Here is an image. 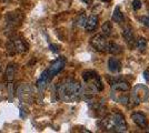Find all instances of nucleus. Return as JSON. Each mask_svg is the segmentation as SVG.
I'll return each instance as SVG.
<instances>
[{"mask_svg": "<svg viewBox=\"0 0 149 133\" xmlns=\"http://www.w3.org/2000/svg\"><path fill=\"white\" fill-rule=\"evenodd\" d=\"M101 1H105V2H109L110 0H101Z\"/></svg>", "mask_w": 149, "mask_h": 133, "instance_id": "nucleus-28", "label": "nucleus"}, {"mask_svg": "<svg viewBox=\"0 0 149 133\" xmlns=\"http://www.w3.org/2000/svg\"><path fill=\"white\" fill-rule=\"evenodd\" d=\"M102 125L111 132H126L127 123L121 113H113L102 120Z\"/></svg>", "mask_w": 149, "mask_h": 133, "instance_id": "nucleus-2", "label": "nucleus"}, {"mask_svg": "<svg viewBox=\"0 0 149 133\" xmlns=\"http://www.w3.org/2000/svg\"><path fill=\"white\" fill-rule=\"evenodd\" d=\"M149 99V89L143 84H138L132 89V92L129 98V101L134 105H137L141 102H146Z\"/></svg>", "mask_w": 149, "mask_h": 133, "instance_id": "nucleus-4", "label": "nucleus"}, {"mask_svg": "<svg viewBox=\"0 0 149 133\" xmlns=\"http://www.w3.org/2000/svg\"><path fill=\"white\" fill-rule=\"evenodd\" d=\"M123 37L126 40V42L129 44H132L135 42V37H134V32L131 30V28L129 25L125 27L124 30H123Z\"/></svg>", "mask_w": 149, "mask_h": 133, "instance_id": "nucleus-15", "label": "nucleus"}, {"mask_svg": "<svg viewBox=\"0 0 149 133\" xmlns=\"http://www.w3.org/2000/svg\"><path fill=\"white\" fill-rule=\"evenodd\" d=\"M111 88L113 91H117V92H126V91L129 90L130 85H129V83L127 82V81H125V80H118V81L112 83Z\"/></svg>", "mask_w": 149, "mask_h": 133, "instance_id": "nucleus-12", "label": "nucleus"}, {"mask_svg": "<svg viewBox=\"0 0 149 133\" xmlns=\"http://www.w3.org/2000/svg\"><path fill=\"white\" fill-rule=\"evenodd\" d=\"M15 74H16V65H15V64H9V65L7 67V70H6L7 81L11 82L13 80V78H15Z\"/></svg>", "mask_w": 149, "mask_h": 133, "instance_id": "nucleus-17", "label": "nucleus"}, {"mask_svg": "<svg viewBox=\"0 0 149 133\" xmlns=\"http://www.w3.org/2000/svg\"><path fill=\"white\" fill-rule=\"evenodd\" d=\"M65 64H66V60H65V58H62V57L58 58L57 60H55V61L51 63V65L47 69V73H48V76L50 78V80L55 76H57V74L65 68Z\"/></svg>", "mask_w": 149, "mask_h": 133, "instance_id": "nucleus-7", "label": "nucleus"}, {"mask_svg": "<svg viewBox=\"0 0 149 133\" xmlns=\"http://www.w3.org/2000/svg\"><path fill=\"white\" fill-rule=\"evenodd\" d=\"M108 69L110 72H119L120 70H121V63H120V61H119L118 59H116V58H110L109 60H108Z\"/></svg>", "mask_w": 149, "mask_h": 133, "instance_id": "nucleus-14", "label": "nucleus"}, {"mask_svg": "<svg viewBox=\"0 0 149 133\" xmlns=\"http://www.w3.org/2000/svg\"><path fill=\"white\" fill-rule=\"evenodd\" d=\"M7 52L13 56L16 53H25L26 51H28V45L25 43V41L20 38H13L9 40L7 42Z\"/></svg>", "mask_w": 149, "mask_h": 133, "instance_id": "nucleus-5", "label": "nucleus"}, {"mask_svg": "<svg viewBox=\"0 0 149 133\" xmlns=\"http://www.w3.org/2000/svg\"><path fill=\"white\" fill-rule=\"evenodd\" d=\"M50 50L52 51V52H55V53H57L58 51H59V48H58V45H56V44H50Z\"/></svg>", "mask_w": 149, "mask_h": 133, "instance_id": "nucleus-25", "label": "nucleus"}, {"mask_svg": "<svg viewBox=\"0 0 149 133\" xmlns=\"http://www.w3.org/2000/svg\"><path fill=\"white\" fill-rule=\"evenodd\" d=\"M51 80H50V78L48 76V73H47V70H45L44 72H42V74H41V76L38 79L37 81V88L39 89V90H45L46 89V87H47V84L50 82Z\"/></svg>", "mask_w": 149, "mask_h": 133, "instance_id": "nucleus-13", "label": "nucleus"}, {"mask_svg": "<svg viewBox=\"0 0 149 133\" xmlns=\"http://www.w3.org/2000/svg\"><path fill=\"white\" fill-rule=\"evenodd\" d=\"M143 78L146 79V81H147V82H149V71L148 70H146V71L143 72Z\"/></svg>", "mask_w": 149, "mask_h": 133, "instance_id": "nucleus-26", "label": "nucleus"}, {"mask_svg": "<svg viewBox=\"0 0 149 133\" xmlns=\"http://www.w3.org/2000/svg\"><path fill=\"white\" fill-rule=\"evenodd\" d=\"M19 99L21 101L31 102L33 100V89L29 84H22L17 90Z\"/></svg>", "mask_w": 149, "mask_h": 133, "instance_id": "nucleus-6", "label": "nucleus"}, {"mask_svg": "<svg viewBox=\"0 0 149 133\" xmlns=\"http://www.w3.org/2000/svg\"><path fill=\"white\" fill-rule=\"evenodd\" d=\"M86 20H87L86 16H85V14H81L80 17L78 18V20H77V25H80V27H85V25H86Z\"/></svg>", "mask_w": 149, "mask_h": 133, "instance_id": "nucleus-22", "label": "nucleus"}, {"mask_svg": "<svg viewBox=\"0 0 149 133\" xmlns=\"http://www.w3.org/2000/svg\"><path fill=\"white\" fill-rule=\"evenodd\" d=\"M98 22H99V19H98V16H96V14H91V16H89L86 20V30L88 32L90 31H93L97 27H98Z\"/></svg>", "mask_w": 149, "mask_h": 133, "instance_id": "nucleus-10", "label": "nucleus"}, {"mask_svg": "<svg viewBox=\"0 0 149 133\" xmlns=\"http://www.w3.org/2000/svg\"><path fill=\"white\" fill-rule=\"evenodd\" d=\"M131 120L134 121L135 124L143 127V129H145L148 125V120H147L146 115L143 113H140V112H135V113L131 114Z\"/></svg>", "mask_w": 149, "mask_h": 133, "instance_id": "nucleus-9", "label": "nucleus"}, {"mask_svg": "<svg viewBox=\"0 0 149 133\" xmlns=\"http://www.w3.org/2000/svg\"><path fill=\"white\" fill-rule=\"evenodd\" d=\"M85 3H87V5H90L91 2H93V0H82Z\"/></svg>", "mask_w": 149, "mask_h": 133, "instance_id": "nucleus-27", "label": "nucleus"}, {"mask_svg": "<svg viewBox=\"0 0 149 133\" xmlns=\"http://www.w3.org/2000/svg\"><path fill=\"white\" fill-rule=\"evenodd\" d=\"M146 47H147V41L145 38H139L137 40V49L140 52H143L146 50Z\"/></svg>", "mask_w": 149, "mask_h": 133, "instance_id": "nucleus-20", "label": "nucleus"}, {"mask_svg": "<svg viewBox=\"0 0 149 133\" xmlns=\"http://www.w3.org/2000/svg\"><path fill=\"white\" fill-rule=\"evenodd\" d=\"M106 51L109 52L110 54H119L121 52V47L115 42H109V43H107Z\"/></svg>", "mask_w": 149, "mask_h": 133, "instance_id": "nucleus-16", "label": "nucleus"}, {"mask_svg": "<svg viewBox=\"0 0 149 133\" xmlns=\"http://www.w3.org/2000/svg\"><path fill=\"white\" fill-rule=\"evenodd\" d=\"M21 21V14L19 12H11L7 16V25L9 27H17Z\"/></svg>", "mask_w": 149, "mask_h": 133, "instance_id": "nucleus-11", "label": "nucleus"}, {"mask_svg": "<svg viewBox=\"0 0 149 133\" xmlns=\"http://www.w3.org/2000/svg\"><path fill=\"white\" fill-rule=\"evenodd\" d=\"M112 33V23L110 21H106L104 25H101V34L105 37H108Z\"/></svg>", "mask_w": 149, "mask_h": 133, "instance_id": "nucleus-19", "label": "nucleus"}, {"mask_svg": "<svg viewBox=\"0 0 149 133\" xmlns=\"http://www.w3.org/2000/svg\"><path fill=\"white\" fill-rule=\"evenodd\" d=\"M1 71H2V67H1V64H0V73H1Z\"/></svg>", "mask_w": 149, "mask_h": 133, "instance_id": "nucleus-29", "label": "nucleus"}, {"mask_svg": "<svg viewBox=\"0 0 149 133\" xmlns=\"http://www.w3.org/2000/svg\"><path fill=\"white\" fill-rule=\"evenodd\" d=\"M141 7H143V3H141L140 0H134V1H132V9H134L135 11H138Z\"/></svg>", "mask_w": 149, "mask_h": 133, "instance_id": "nucleus-21", "label": "nucleus"}, {"mask_svg": "<svg viewBox=\"0 0 149 133\" xmlns=\"http://www.w3.org/2000/svg\"><path fill=\"white\" fill-rule=\"evenodd\" d=\"M82 79L87 85V89L90 93L93 92H101L104 90V84L101 81L99 74H97L95 71L87 70L82 73Z\"/></svg>", "mask_w": 149, "mask_h": 133, "instance_id": "nucleus-3", "label": "nucleus"}, {"mask_svg": "<svg viewBox=\"0 0 149 133\" xmlns=\"http://www.w3.org/2000/svg\"><path fill=\"white\" fill-rule=\"evenodd\" d=\"M112 19H113L115 22H117V23L124 22L125 17H124V14H123V12H121V10H120L119 7H116V8H115V11H113V14H112Z\"/></svg>", "mask_w": 149, "mask_h": 133, "instance_id": "nucleus-18", "label": "nucleus"}, {"mask_svg": "<svg viewBox=\"0 0 149 133\" xmlns=\"http://www.w3.org/2000/svg\"><path fill=\"white\" fill-rule=\"evenodd\" d=\"M140 21H141V23L143 25H146V27H148L149 28V16H143L140 18Z\"/></svg>", "mask_w": 149, "mask_h": 133, "instance_id": "nucleus-23", "label": "nucleus"}, {"mask_svg": "<svg viewBox=\"0 0 149 133\" xmlns=\"http://www.w3.org/2000/svg\"><path fill=\"white\" fill-rule=\"evenodd\" d=\"M90 43L93 48L99 52H105L106 48H107V40H106V37L104 34H96L93 36V38L90 39Z\"/></svg>", "mask_w": 149, "mask_h": 133, "instance_id": "nucleus-8", "label": "nucleus"}, {"mask_svg": "<svg viewBox=\"0 0 149 133\" xmlns=\"http://www.w3.org/2000/svg\"><path fill=\"white\" fill-rule=\"evenodd\" d=\"M84 92L82 85L77 80L68 78L57 85L58 98L65 102L77 101Z\"/></svg>", "mask_w": 149, "mask_h": 133, "instance_id": "nucleus-1", "label": "nucleus"}, {"mask_svg": "<svg viewBox=\"0 0 149 133\" xmlns=\"http://www.w3.org/2000/svg\"><path fill=\"white\" fill-rule=\"evenodd\" d=\"M5 94H6L5 88H3V85L0 84V101H2V100L5 99Z\"/></svg>", "mask_w": 149, "mask_h": 133, "instance_id": "nucleus-24", "label": "nucleus"}]
</instances>
